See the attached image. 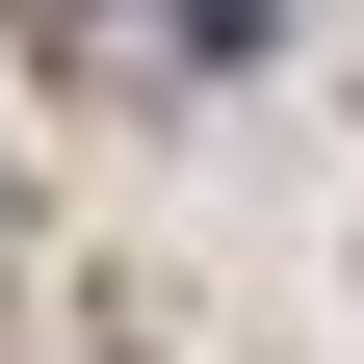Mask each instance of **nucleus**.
I'll return each mask as SVG.
<instances>
[{"label":"nucleus","instance_id":"1","mask_svg":"<svg viewBox=\"0 0 364 364\" xmlns=\"http://www.w3.org/2000/svg\"><path fill=\"white\" fill-rule=\"evenodd\" d=\"M182 53H260V0H182Z\"/></svg>","mask_w":364,"mask_h":364}]
</instances>
